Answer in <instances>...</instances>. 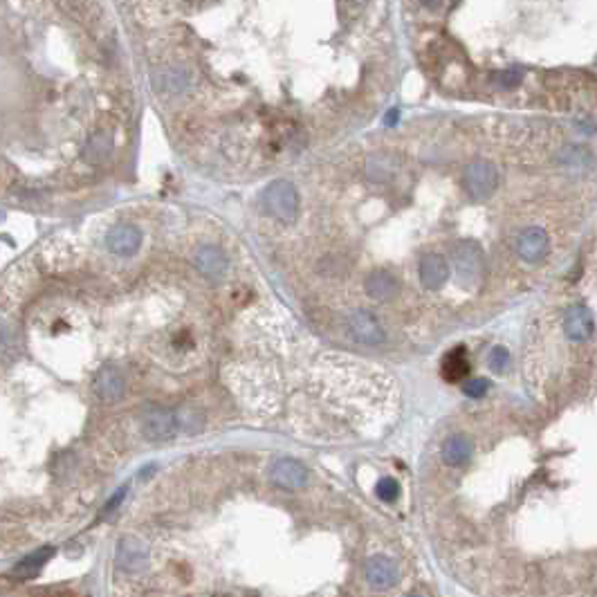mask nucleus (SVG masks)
Wrapping results in <instances>:
<instances>
[{
    "label": "nucleus",
    "mask_w": 597,
    "mask_h": 597,
    "mask_svg": "<svg viewBox=\"0 0 597 597\" xmlns=\"http://www.w3.org/2000/svg\"><path fill=\"white\" fill-rule=\"evenodd\" d=\"M409 597H427V595H422V593H413V595H409Z\"/></svg>",
    "instance_id": "nucleus-26"
},
{
    "label": "nucleus",
    "mask_w": 597,
    "mask_h": 597,
    "mask_svg": "<svg viewBox=\"0 0 597 597\" xmlns=\"http://www.w3.org/2000/svg\"><path fill=\"white\" fill-rule=\"evenodd\" d=\"M110 149H113V144H110V137L106 133H99L95 135L93 140L88 142V149H86V160L88 162H101L106 160V155L110 153Z\"/></svg>",
    "instance_id": "nucleus-18"
},
{
    "label": "nucleus",
    "mask_w": 597,
    "mask_h": 597,
    "mask_svg": "<svg viewBox=\"0 0 597 597\" xmlns=\"http://www.w3.org/2000/svg\"><path fill=\"white\" fill-rule=\"evenodd\" d=\"M270 476L279 488L286 490H301L308 483V470L299 461H295V458H281V461H277L272 465Z\"/></svg>",
    "instance_id": "nucleus-4"
},
{
    "label": "nucleus",
    "mask_w": 597,
    "mask_h": 597,
    "mask_svg": "<svg viewBox=\"0 0 597 597\" xmlns=\"http://www.w3.org/2000/svg\"><path fill=\"white\" fill-rule=\"evenodd\" d=\"M454 261H456L458 277H461L463 281H474L481 274V268H483L481 247L472 241L458 243L456 252H454Z\"/></svg>",
    "instance_id": "nucleus-5"
},
{
    "label": "nucleus",
    "mask_w": 597,
    "mask_h": 597,
    "mask_svg": "<svg viewBox=\"0 0 597 597\" xmlns=\"http://www.w3.org/2000/svg\"><path fill=\"white\" fill-rule=\"evenodd\" d=\"M472 456V443L470 438L463 436V434H456V436H449L443 445V461L452 467L458 465H465L470 461Z\"/></svg>",
    "instance_id": "nucleus-15"
},
{
    "label": "nucleus",
    "mask_w": 597,
    "mask_h": 597,
    "mask_svg": "<svg viewBox=\"0 0 597 597\" xmlns=\"http://www.w3.org/2000/svg\"><path fill=\"white\" fill-rule=\"evenodd\" d=\"M521 77H523V72H521L519 68L503 70L501 75H499V84H501L503 88H512V86H517V84H519Z\"/></svg>",
    "instance_id": "nucleus-24"
},
{
    "label": "nucleus",
    "mask_w": 597,
    "mask_h": 597,
    "mask_svg": "<svg viewBox=\"0 0 597 597\" xmlns=\"http://www.w3.org/2000/svg\"><path fill=\"white\" fill-rule=\"evenodd\" d=\"M178 416V425L182 429H189V431H198L202 427V420L196 416V411H189V409H182L176 413Z\"/></svg>",
    "instance_id": "nucleus-22"
},
{
    "label": "nucleus",
    "mask_w": 597,
    "mask_h": 597,
    "mask_svg": "<svg viewBox=\"0 0 597 597\" xmlns=\"http://www.w3.org/2000/svg\"><path fill=\"white\" fill-rule=\"evenodd\" d=\"M391 171H393L391 160H384V158L369 160V169H366L371 180H387V178H391Z\"/></svg>",
    "instance_id": "nucleus-19"
},
{
    "label": "nucleus",
    "mask_w": 597,
    "mask_h": 597,
    "mask_svg": "<svg viewBox=\"0 0 597 597\" xmlns=\"http://www.w3.org/2000/svg\"><path fill=\"white\" fill-rule=\"evenodd\" d=\"M517 252L528 263L541 261L548 252V234L539 227H530L526 232H521L517 238Z\"/></svg>",
    "instance_id": "nucleus-9"
},
{
    "label": "nucleus",
    "mask_w": 597,
    "mask_h": 597,
    "mask_svg": "<svg viewBox=\"0 0 597 597\" xmlns=\"http://www.w3.org/2000/svg\"><path fill=\"white\" fill-rule=\"evenodd\" d=\"M470 373V362H467V353L463 346L454 348L452 353L445 355L443 360V378L447 382H458Z\"/></svg>",
    "instance_id": "nucleus-16"
},
{
    "label": "nucleus",
    "mask_w": 597,
    "mask_h": 597,
    "mask_svg": "<svg viewBox=\"0 0 597 597\" xmlns=\"http://www.w3.org/2000/svg\"><path fill=\"white\" fill-rule=\"evenodd\" d=\"M366 295L375 301H389L398 295V281L389 270H373L366 277Z\"/></svg>",
    "instance_id": "nucleus-13"
},
{
    "label": "nucleus",
    "mask_w": 597,
    "mask_h": 597,
    "mask_svg": "<svg viewBox=\"0 0 597 597\" xmlns=\"http://www.w3.org/2000/svg\"><path fill=\"white\" fill-rule=\"evenodd\" d=\"M95 391H97V396L106 402L119 400L124 396V375L119 373L115 366H106V369L97 375Z\"/></svg>",
    "instance_id": "nucleus-14"
},
{
    "label": "nucleus",
    "mask_w": 597,
    "mask_h": 597,
    "mask_svg": "<svg viewBox=\"0 0 597 597\" xmlns=\"http://www.w3.org/2000/svg\"><path fill=\"white\" fill-rule=\"evenodd\" d=\"M449 277V265L440 254H427L420 263V281L429 290H438L445 286Z\"/></svg>",
    "instance_id": "nucleus-12"
},
{
    "label": "nucleus",
    "mask_w": 597,
    "mask_h": 597,
    "mask_svg": "<svg viewBox=\"0 0 597 597\" xmlns=\"http://www.w3.org/2000/svg\"><path fill=\"white\" fill-rule=\"evenodd\" d=\"M348 328H351V335L362 344H382L384 342V328L380 326V321L366 310H357L351 317V321H348Z\"/></svg>",
    "instance_id": "nucleus-8"
},
{
    "label": "nucleus",
    "mask_w": 597,
    "mask_h": 597,
    "mask_svg": "<svg viewBox=\"0 0 597 597\" xmlns=\"http://www.w3.org/2000/svg\"><path fill=\"white\" fill-rule=\"evenodd\" d=\"M375 494H378L380 501L393 503L400 497V485H398V481H393V479H382L378 483V488H375Z\"/></svg>",
    "instance_id": "nucleus-20"
},
{
    "label": "nucleus",
    "mask_w": 597,
    "mask_h": 597,
    "mask_svg": "<svg viewBox=\"0 0 597 597\" xmlns=\"http://www.w3.org/2000/svg\"><path fill=\"white\" fill-rule=\"evenodd\" d=\"M364 573H366V580H369V584L375 586V589H391V586L396 584L398 577H400L398 564L393 562V559L384 557V555L371 557L369 562H366Z\"/></svg>",
    "instance_id": "nucleus-6"
},
{
    "label": "nucleus",
    "mask_w": 597,
    "mask_h": 597,
    "mask_svg": "<svg viewBox=\"0 0 597 597\" xmlns=\"http://www.w3.org/2000/svg\"><path fill=\"white\" fill-rule=\"evenodd\" d=\"M465 189L474 200H483V198H490L494 191L499 187V173L497 167L488 160H474L467 164L465 169Z\"/></svg>",
    "instance_id": "nucleus-2"
},
{
    "label": "nucleus",
    "mask_w": 597,
    "mask_h": 597,
    "mask_svg": "<svg viewBox=\"0 0 597 597\" xmlns=\"http://www.w3.org/2000/svg\"><path fill=\"white\" fill-rule=\"evenodd\" d=\"M488 364H490V369H492L494 373H505V369H508V364H510L508 351H505L503 346L492 348V353H490V357H488Z\"/></svg>",
    "instance_id": "nucleus-21"
},
{
    "label": "nucleus",
    "mask_w": 597,
    "mask_h": 597,
    "mask_svg": "<svg viewBox=\"0 0 597 597\" xmlns=\"http://www.w3.org/2000/svg\"><path fill=\"white\" fill-rule=\"evenodd\" d=\"M263 207L272 218L281 220V223H292L299 211V194L295 185L288 180H274L263 191Z\"/></svg>",
    "instance_id": "nucleus-1"
},
{
    "label": "nucleus",
    "mask_w": 597,
    "mask_h": 597,
    "mask_svg": "<svg viewBox=\"0 0 597 597\" xmlns=\"http://www.w3.org/2000/svg\"><path fill=\"white\" fill-rule=\"evenodd\" d=\"M488 389H490V384H488V380H481V378H476V380H470L465 384V396H470V398H483L485 393H488Z\"/></svg>",
    "instance_id": "nucleus-23"
},
{
    "label": "nucleus",
    "mask_w": 597,
    "mask_h": 597,
    "mask_svg": "<svg viewBox=\"0 0 597 597\" xmlns=\"http://www.w3.org/2000/svg\"><path fill=\"white\" fill-rule=\"evenodd\" d=\"M108 250L119 256H131L140 250L142 245V232L133 225H117L110 229V234L106 238Z\"/></svg>",
    "instance_id": "nucleus-10"
},
{
    "label": "nucleus",
    "mask_w": 597,
    "mask_h": 597,
    "mask_svg": "<svg viewBox=\"0 0 597 597\" xmlns=\"http://www.w3.org/2000/svg\"><path fill=\"white\" fill-rule=\"evenodd\" d=\"M178 416L169 409H151L144 413L142 420V431L144 436L153 440V443H160V440H169L178 434Z\"/></svg>",
    "instance_id": "nucleus-3"
},
{
    "label": "nucleus",
    "mask_w": 597,
    "mask_h": 597,
    "mask_svg": "<svg viewBox=\"0 0 597 597\" xmlns=\"http://www.w3.org/2000/svg\"><path fill=\"white\" fill-rule=\"evenodd\" d=\"M196 268L200 274H205L207 279L211 281H218L225 277L227 272V256L223 250H218V247H200V250L196 252Z\"/></svg>",
    "instance_id": "nucleus-11"
},
{
    "label": "nucleus",
    "mask_w": 597,
    "mask_h": 597,
    "mask_svg": "<svg viewBox=\"0 0 597 597\" xmlns=\"http://www.w3.org/2000/svg\"><path fill=\"white\" fill-rule=\"evenodd\" d=\"M54 555V550L52 548H41V550H36V553H32V555H27L25 559L21 564H18L16 568H14V573H18V575H34V573H39V568L48 562V559Z\"/></svg>",
    "instance_id": "nucleus-17"
},
{
    "label": "nucleus",
    "mask_w": 597,
    "mask_h": 597,
    "mask_svg": "<svg viewBox=\"0 0 597 597\" xmlns=\"http://www.w3.org/2000/svg\"><path fill=\"white\" fill-rule=\"evenodd\" d=\"M593 315L586 306H573L564 317V335L571 342H586L593 337Z\"/></svg>",
    "instance_id": "nucleus-7"
},
{
    "label": "nucleus",
    "mask_w": 597,
    "mask_h": 597,
    "mask_svg": "<svg viewBox=\"0 0 597 597\" xmlns=\"http://www.w3.org/2000/svg\"><path fill=\"white\" fill-rule=\"evenodd\" d=\"M396 122H398V110H393V113H389V115H387V124H389V126H393Z\"/></svg>",
    "instance_id": "nucleus-25"
}]
</instances>
